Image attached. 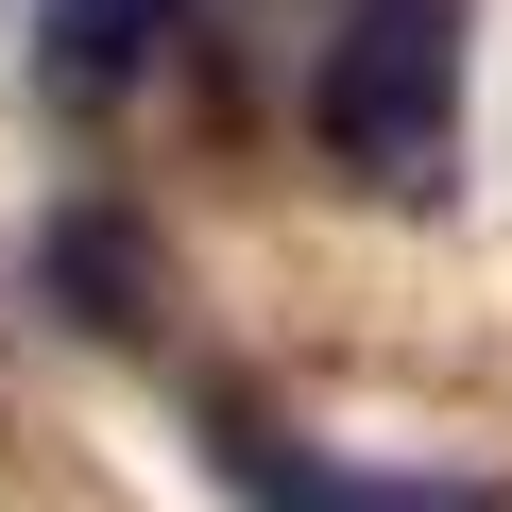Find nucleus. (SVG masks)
I'll list each match as a JSON object with an SVG mask.
<instances>
[{"label":"nucleus","mask_w":512,"mask_h":512,"mask_svg":"<svg viewBox=\"0 0 512 512\" xmlns=\"http://www.w3.org/2000/svg\"><path fill=\"white\" fill-rule=\"evenodd\" d=\"M461 52H478V0H342L308 52V137L376 205H427L461 171Z\"/></svg>","instance_id":"1"},{"label":"nucleus","mask_w":512,"mask_h":512,"mask_svg":"<svg viewBox=\"0 0 512 512\" xmlns=\"http://www.w3.org/2000/svg\"><path fill=\"white\" fill-rule=\"evenodd\" d=\"M205 461L239 512H512L495 478H393V461H342L308 427H274L256 393H205Z\"/></svg>","instance_id":"2"},{"label":"nucleus","mask_w":512,"mask_h":512,"mask_svg":"<svg viewBox=\"0 0 512 512\" xmlns=\"http://www.w3.org/2000/svg\"><path fill=\"white\" fill-rule=\"evenodd\" d=\"M205 52V0H35V86L69 120H137Z\"/></svg>","instance_id":"3"},{"label":"nucleus","mask_w":512,"mask_h":512,"mask_svg":"<svg viewBox=\"0 0 512 512\" xmlns=\"http://www.w3.org/2000/svg\"><path fill=\"white\" fill-rule=\"evenodd\" d=\"M52 291H69V308H86L103 342H137V325L171 308V274H154V256H137V239H120L103 205H86V222H52Z\"/></svg>","instance_id":"4"}]
</instances>
